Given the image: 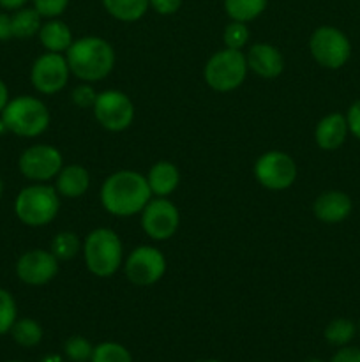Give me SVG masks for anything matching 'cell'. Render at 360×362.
Returning a JSON list of instances; mask_svg holds the SVG:
<instances>
[{
  "label": "cell",
  "instance_id": "cell-1",
  "mask_svg": "<svg viewBox=\"0 0 360 362\" xmlns=\"http://www.w3.org/2000/svg\"><path fill=\"white\" fill-rule=\"evenodd\" d=\"M152 191L148 180L138 172L124 170L109 175L101 189V202L113 216H133L150 202Z\"/></svg>",
  "mask_w": 360,
  "mask_h": 362
},
{
  "label": "cell",
  "instance_id": "cell-37",
  "mask_svg": "<svg viewBox=\"0 0 360 362\" xmlns=\"http://www.w3.org/2000/svg\"><path fill=\"white\" fill-rule=\"evenodd\" d=\"M7 103H9V90H7L6 83L0 80V113H2V110L6 108Z\"/></svg>",
  "mask_w": 360,
  "mask_h": 362
},
{
  "label": "cell",
  "instance_id": "cell-13",
  "mask_svg": "<svg viewBox=\"0 0 360 362\" xmlns=\"http://www.w3.org/2000/svg\"><path fill=\"white\" fill-rule=\"evenodd\" d=\"M141 216V226L148 237L155 240L169 239L176 232L180 223L179 209L166 198L150 200L145 205Z\"/></svg>",
  "mask_w": 360,
  "mask_h": 362
},
{
  "label": "cell",
  "instance_id": "cell-26",
  "mask_svg": "<svg viewBox=\"0 0 360 362\" xmlns=\"http://www.w3.org/2000/svg\"><path fill=\"white\" fill-rule=\"evenodd\" d=\"M80 251V239L73 232H60L52 243V253L56 260H71Z\"/></svg>",
  "mask_w": 360,
  "mask_h": 362
},
{
  "label": "cell",
  "instance_id": "cell-25",
  "mask_svg": "<svg viewBox=\"0 0 360 362\" xmlns=\"http://www.w3.org/2000/svg\"><path fill=\"white\" fill-rule=\"evenodd\" d=\"M356 327L348 318H335L325 329V339L330 345L346 346L353 338H355Z\"/></svg>",
  "mask_w": 360,
  "mask_h": 362
},
{
  "label": "cell",
  "instance_id": "cell-21",
  "mask_svg": "<svg viewBox=\"0 0 360 362\" xmlns=\"http://www.w3.org/2000/svg\"><path fill=\"white\" fill-rule=\"evenodd\" d=\"M106 11L120 21H136L147 13L148 0H102Z\"/></svg>",
  "mask_w": 360,
  "mask_h": 362
},
{
  "label": "cell",
  "instance_id": "cell-36",
  "mask_svg": "<svg viewBox=\"0 0 360 362\" xmlns=\"http://www.w3.org/2000/svg\"><path fill=\"white\" fill-rule=\"evenodd\" d=\"M13 35V23H11V16L0 13V41H9Z\"/></svg>",
  "mask_w": 360,
  "mask_h": 362
},
{
  "label": "cell",
  "instance_id": "cell-4",
  "mask_svg": "<svg viewBox=\"0 0 360 362\" xmlns=\"http://www.w3.org/2000/svg\"><path fill=\"white\" fill-rule=\"evenodd\" d=\"M60 200L56 189L44 184H34L20 191L14 202L18 219L27 226H46L59 214Z\"/></svg>",
  "mask_w": 360,
  "mask_h": 362
},
{
  "label": "cell",
  "instance_id": "cell-5",
  "mask_svg": "<svg viewBox=\"0 0 360 362\" xmlns=\"http://www.w3.org/2000/svg\"><path fill=\"white\" fill-rule=\"evenodd\" d=\"M83 253L88 271L99 278L115 274L122 265V243L109 228H97L88 233Z\"/></svg>",
  "mask_w": 360,
  "mask_h": 362
},
{
  "label": "cell",
  "instance_id": "cell-43",
  "mask_svg": "<svg viewBox=\"0 0 360 362\" xmlns=\"http://www.w3.org/2000/svg\"><path fill=\"white\" fill-rule=\"evenodd\" d=\"M11 362H20V361H11Z\"/></svg>",
  "mask_w": 360,
  "mask_h": 362
},
{
  "label": "cell",
  "instance_id": "cell-40",
  "mask_svg": "<svg viewBox=\"0 0 360 362\" xmlns=\"http://www.w3.org/2000/svg\"><path fill=\"white\" fill-rule=\"evenodd\" d=\"M2 193H4V182L2 179H0V198H2Z\"/></svg>",
  "mask_w": 360,
  "mask_h": 362
},
{
  "label": "cell",
  "instance_id": "cell-27",
  "mask_svg": "<svg viewBox=\"0 0 360 362\" xmlns=\"http://www.w3.org/2000/svg\"><path fill=\"white\" fill-rule=\"evenodd\" d=\"M90 362H133V357L119 343H101L92 352Z\"/></svg>",
  "mask_w": 360,
  "mask_h": 362
},
{
  "label": "cell",
  "instance_id": "cell-18",
  "mask_svg": "<svg viewBox=\"0 0 360 362\" xmlns=\"http://www.w3.org/2000/svg\"><path fill=\"white\" fill-rule=\"evenodd\" d=\"M147 180L152 193L157 194L159 198H164L176 189L180 182V173L173 163L159 161L150 168Z\"/></svg>",
  "mask_w": 360,
  "mask_h": 362
},
{
  "label": "cell",
  "instance_id": "cell-23",
  "mask_svg": "<svg viewBox=\"0 0 360 362\" xmlns=\"http://www.w3.org/2000/svg\"><path fill=\"white\" fill-rule=\"evenodd\" d=\"M13 35L18 39H28L35 35L41 28V14L35 9H20L11 16Z\"/></svg>",
  "mask_w": 360,
  "mask_h": 362
},
{
  "label": "cell",
  "instance_id": "cell-7",
  "mask_svg": "<svg viewBox=\"0 0 360 362\" xmlns=\"http://www.w3.org/2000/svg\"><path fill=\"white\" fill-rule=\"evenodd\" d=\"M309 48L314 60L327 69H339L348 62L352 55V45L348 37L334 27L316 28L311 35Z\"/></svg>",
  "mask_w": 360,
  "mask_h": 362
},
{
  "label": "cell",
  "instance_id": "cell-28",
  "mask_svg": "<svg viewBox=\"0 0 360 362\" xmlns=\"http://www.w3.org/2000/svg\"><path fill=\"white\" fill-rule=\"evenodd\" d=\"M64 352H66L67 359L73 362H87L90 361L92 352H94V346L90 345V341L81 336H74L69 338L64 345Z\"/></svg>",
  "mask_w": 360,
  "mask_h": 362
},
{
  "label": "cell",
  "instance_id": "cell-8",
  "mask_svg": "<svg viewBox=\"0 0 360 362\" xmlns=\"http://www.w3.org/2000/svg\"><path fill=\"white\" fill-rule=\"evenodd\" d=\"M92 108L99 124L108 131L127 129L134 119L133 103L120 90H104L97 94Z\"/></svg>",
  "mask_w": 360,
  "mask_h": 362
},
{
  "label": "cell",
  "instance_id": "cell-24",
  "mask_svg": "<svg viewBox=\"0 0 360 362\" xmlns=\"http://www.w3.org/2000/svg\"><path fill=\"white\" fill-rule=\"evenodd\" d=\"M13 339L21 346H35L42 339V329L32 318H21L11 327Z\"/></svg>",
  "mask_w": 360,
  "mask_h": 362
},
{
  "label": "cell",
  "instance_id": "cell-14",
  "mask_svg": "<svg viewBox=\"0 0 360 362\" xmlns=\"http://www.w3.org/2000/svg\"><path fill=\"white\" fill-rule=\"evenodd\" d=\"M59 272V260L52 251L32 250L21 255L16 264V274L23 283L41 286L52 281Z\"/></svg>",
  "mask_w": 360,
  "mask_h": 362
},
{
  "label": "cell",
  "instance_id": "cell-9",
  "mask_svg": "<svg viewBox=\"0 0 360 362\" xmlns=\"http://www.w3.org/2000/svg\"><path fill=\"white\" fill-rule=\"evenodd\" d=\"M254 175L268 189H286L295 182L296 166L288 154L279 151L267 152L254 165Z\"/></svg>",
  "mask_w": 360,
  "mask_h": 362
},
{
  "label": "cell",
  "instance_id": "cell-12",
  "mask_svg": "<svg viewBox=\"0 0 360 362\" xmlns=\"http://www.w3.org/2000/svg\"><path fill=\"white\" fill-rule=\"evenodd\" d=\"M18 166L27 179L44 182L59 175L62 170V156L52 145H34L20 156Z\"/></svg>",
  "mask_w": 360,
  "mask_h": 362
},
{
  "label": "cell",
  "instance_id": "cell-31",
  "mask_svg": "<svg viewBox=\"0 0 360 362\" xmlns=\"http://www.w3.org/2000/svg\"><path fill=\"white\" fill-rule=\"evenodd\" d=\"M69 0H34V9L41 16L55 18L66 11Z\"/></svg>",
  "mask_w": 360,
  "mask_h": 362
},
{
  "label": "cell",
  "instance_id": "cell-30",
  "mask_svg": "<svg viewBox=\"0 0 360 362\" xmlns=\"http://www.w3.org/2000/svg\"><path fill=\"white\" fill-rule=\"evenodd\" d=\"M249 39V28L242 21H233L224 30V42L228 48L240 49Z\"/></svg>",
  "mask_w": 360,
  "mask_h": 362
},
{
  "label": "cell",
  "instance_id": "cell-11",
  "mask_svg": "<svg viewBox=\"0 0 360 362\" xmlns=\"http://www.w3.org/2000/svg\"><path fill=\"white\" fill-rule=\"evenodd\" d=\"M69 73L71 69L66 57L49 52L35 60L32 66L30 80L35 90H39L41 94H55L66 87Z\"/></svg>",
  "mask_w": 360,
  "mask_h": 362
},
{
  "label": "cell",
  "instance_id": "cell-34",
  "mask_svg": "<svg viewBox=\"0 0 360 362\" xmlns=\"http://www.w3.org/2000/svg\"><path fill=\"white\" fill-rule=\"evenodd\" d=\"M330 362H360V349L356 346H342L334 354Z\"/></svg>",
  "mask_w": 360,
  "mask_h": 362
},
{
  "label": "cell",
  "instance_id": "cell-29",
  "mask_svg": "<svg viewBox=\"0 0 360 362\" xmlns=\"http://www.w3.org/2000/svg\"><path fill=\"white\" fill-rule=\"evenodd\" d=\"M16 322V303L7 290L0 288V336L11 331Z\"/></svg>",
  "mask_w": 360,
  "mask_h": 362
},
{
  "label": "cell",
  "instance_id": "cell-6",
  "mask_svg": "<svg viewBox=\"0 0 360 362\" xmlns=\"http://www.w3.org/2000/svg\"><path fill=\"white\" fill-rule=\"evenodd\" d=\"M247 60L240 49L226 48L214 53L205 66V81L217 92H229L246 80Z\"/></svg>",
  "mask_w": 360,
  "mask_h": 362
},
{
  "label": "cell",
  "instance_id": "cell-16",
  "mask_svg": "<svg viewBox=\"0 0 360 362\" xmlns=\"http://www.w3.org/2000/svg\"><path fill=\"white\" fill-rule=\"evenodd\" d=\"M352 212V200L342 191H327L314 202V216L320 221L334 225L346 219Z\"/></svg>",
  "mask_w": 360,
  "mask_h": 362
},
{
  "label": "cell",
  "instance_id": "cell-17",
  "mask_svg": "<svg viewBox=\"0 0 360 362\" xmlns=\"http://www.w3.org/2000/svg\"><path fill=\"white\" fill-rule=\"evenodd\" d=\"M346 134H348V122H346V117H342L341 113H332L327 115L325 119L320 120V124L316 126V144L320 145L325 151H334V148L341 147L346 140Z\"/></svg>",
  "mask_w": 360,
  "mask_h": 362
},
{
  "label": "cell",
  "instance_id": "cell-15",
  "mask_svg": "<svg viewBox=\"0 0 360 362\" xmlns=\"http://www.w3.org/2000/svg\"><path fill=\"white\" fill-rule=\"evenodd\" d=\"M246 60L247 67H251L261 78L279 76L282 73V67H284L282 55L279 53V49L270 45H263V42H258V45L251 46Z\"/></svg>",
  "mask_w": 360,
  "mask_h": 362
},
{
  "label": "cell",
  "instance_id": "cell-33",
  "mask_svg": "<svg viewBox=\"0 0 360 362\" xmlns=\"http://www.w3.org/2000/svg\"><path fill=\"white\" fill-rule=\"evenodd\" d=\"M346 122H348V129L360 140V101L353 103V105L349 106L348 115H346Z\"/></svg>",
  "mask_w": 360,
  "mask_h": 362
},
{
  "label": "cell",
  "instance_id": "cell-41",
  "mask_svg": "<svg viewBox=\"0 0 360 362\" xmlns=\"http://www.w3.org/2000/svg\"><path fill=\"white\" fill-rule=\"evenodd\" d=\"M306 362H323V361H320V359H309V361H306Z\"/></svg>",
  "mask_w": 360,
  "mask_h": 362
},
{
  "label": "cell",
  "instance_id": "cell-42",
  "mask_svg": "<svg viewBox=\"0 0 360 362\" xmlns=\"http://www.w3.org/2000/svg\"><path fill=\"white\" fill-rule=\"evenodd\" d=\"M205 362H219V361H205Z\"/></svg>",
  "mask_w": 360,
  "mask_h": 362
},
{
  "label": "cell",
  "instance_id": "cell-3",
  "mask_svg": "<svg viewBox=\"0 0 360 362\" xmlns=\"http://www.w3.org/2000/svg\"><path fill=\"white\" fill-rule=\"evenodd\" d=\"M2 124L7 131L23 138L39 136L49 124V112L46 105L30 95L11 99L2 110Z\"/></svg>",
  "mask_w": 360,
  "mask_h": 362
},
{
  "label": "cell",
  "instance_id": "cell-22",
  "mask_svg": "<svg viewBox=\"0 0 360 362\" xmlns=\"http://www.w3.org/2000/svg\"><path fill=\"white\" fill-rule=\"evenodd\" d=\"M267 7V0H224V9L233 21L254 20Z\"/></svg>",
  "mask_w": 360,
  "mask_h": 362
},
{
  "label": "cell",
  "instance_id": "cell-19",
  "mask_svg": "<svg viewBox=\"0 0 360 362\" xmlns=\"http://www.w3.org/2000/svg\"><path fill=\"white\" fill-rule=\"evenodd\" d=\"M90 177L88 172L80 165H69L59 172L56 179V191L66 198H80L87 193Z\"/></svg>",
  "mask_w": 360,
  "mask_h": 362
},
{
  "label": "cell",
  "instance_id": "cell-32",
  "mask_svg": "<svg viewBox=\"0 0 360 362\" xmlns=\"http://www.w3.org/2000/svg\"><path fill=\"white\" fill-rule=\"evenodd\" d=\"M95 99H97V94L94 92V88L88 87V85H81L76 90L73 92V101L76 103L81 108H90L94 106Z\"/></svg>",
  "mask_w": 360,
  "mask_h": 362
},
{
  "label": "cell",
  "instance_id": "cell-2",
  "mask_svg": "<svg viewBox=\"0 0 360 362\" xmlns=\"http://www.w3.org/2000/svg\"><path fill=\"white\" fill-rule=\"evenodd\" d=\"M71 73L83 81H99L108 76L115 64L112 45L101 37H83L74 41L67 49Z\"/></svg>",
  "mask_w": 360,
  "mask_h": 362
},
{
  "label": "cell",
  "instance_id": "cell-20",
  "mask_svg": "<svg viewBox=\"0 0 360 362\" xmlns=\"http://www.w3.org/2000/svg\"><path fill=\"white\" fill-rule=\"evenodd\" d=\"M39 39H41V45L48 52L53 53L67 52L69 46L73 45V35H71L69 27L64 21L59 20H52L48 23L41 25V28H39Z\"/></svg>",
  "mask_w": 360,
  "mask_h": 362
},
{
  "label": "cell",
  "instance_id": "cell-39",
  "mask_svg": "<svg viewBox=\"0 0 360 362\" xmlns=\"http://www.w3.org/2000/svg\"><path fill=\"white\" fill-rule=\"evenodd\" d=\"M39 362H64V359L56 354H49V356H44Z\"/></svg>",
  "mask_w": 360,
  "mask_h": 362
},
{
  "label": "cell",
  "instance_id": "cell-35",
  "mask_svg": "<svg viewBox=\"0 0 360 362\" xmlns=\"http://www.w3.org/2000/svg\"><path fill=\"white\" fill-rule=\"evenodd\" d=\"M159 14H173L180 9L182 0H148Z\"/></svg>",
  "mask_w": 360,
  "mask_h": 362
},
{
  "label": "cell",
  "instance_id": "cell-10",
  "mask_svg": "<svg viewBox=\"0 0 360 362\" xmlns=\"http://www.w3.org/2000/svg\"><path fill=\"white\" fill-rule=\"evenodd\" d=\"M164 255L152 246L136 247L126 260V276L134 285H154L164 276Z\"/></svg>",
  "mask_w": 360,
  "mask_h": 362
},
{
  "label": "cell",
  "instance_id": "cell-38",
  "mask_svg": "<svg viewBox=\"0 0 360 362\" xmlns=\"http://www.w3.org/2000/svg\"><path fill=\"white\" fill-rule=\"evenodd\" d=\"M27 4V0H0V6L6 9H21Z\"/></svg>",
  "mask_w": 360,
  "mask_h": 362
}]
</instances>
